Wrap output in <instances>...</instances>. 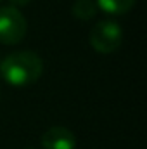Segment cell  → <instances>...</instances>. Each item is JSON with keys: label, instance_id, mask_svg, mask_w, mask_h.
<instances>
[{"label": "cell", "instance_id": "cell-3", "mask_svg": "<svg viewBox=\"0 0 147 149\" xmlns=\"http://www.w3.org/2000/svg\"><path fill=\"white\" fill-rule=\"evenodd\" d=\"M123 42V30L116 21H99L90 31V45L99 54H112Z\"/></svg>", "mask_w": 147, "mask_h": 149}, {"label": "cell", "instance_id": "cell-9", "mask_svg": "<svg viewBox=\"0 0 147 149\" xmlns=\"http://www.w3.org/2000/svg\"><path fill=\"white\" fill-rule=\"evenodd\" d=\"M0 2H2V0H0Z\"/></svg>", "mask_w": 147, "mask_h": 149}, {"label": "cell", "instance_id": "cell-8", "mask_svg": "<svg viewBox=\"0 0 147 149\" xmlns=\"http://www.w3.org/2000/svg\"><path fill=\"white\" fill-rule=\"evenodd\" d=\"M28 149H33V148H28Z\"/></svg>", "mask_w": 147, "mask_h": 149}, {"label": "cell", "instance_id": "cell-2", "mask_svg": "<svg viewBox=\"0 0 147 149\" xmlns=\"http://www.w3.org/2000/svg\"><path fill=\"white\" fill-rule=\"evenodd\" d=\"M28 30L26 17L19 12L17 7L7 5L0 9V43L16 45L19 43Z\"/></svg>", "mask_w": 147, "mask_h": 149}, {"label": "cell", "instance_id": "cell-1", "mask_svg": "<svg viewBox=\"0 0 147 149\" xmlns=\"http://www.w3.org/2000/svg\"><path fill=\"white\" fill-rule=\"evenodd\" d=\"M0 73L12 87H28L43 73V63L37 52L19 50L9 54L0 63Z\"/></svg>", "mask_w": 147, "mask_h": 149}, {"label": "cell", "instance_id": "cell-6", "mask_svg": "<svg viewBox=\"0 0 147 149\" xmlns=\"http://www.w3.org/2000/svg\"><path fill=\"white\" fill-rule=\"evenodd\" d=\"M95 14H97V7L92 0H76L73 3V16L81 21H88Z\"/></svg>", "mask_w": 147, "mask_h": 149}, {"label": "cell", "instance_id": "cell-4", "mask_svg": "<svg viewBox=\"0 0 147 149\" xmlns=\"http://www.w3.org/2000/svg\"><path fill=\"white\" fill-rule=\"evenodd\" d=\"M43 149H76V137L66 127H52L42 135Z\"/></svg>", "mask_w": 147, "mask_h": 149}, {"label": "cell", "instance_id": "cell-5", "mask_svg": "<svg viewBox=\"0 0 147 149\" xmlns=\"http://www.w3.org/2000/svg\"><path fill=\"white\" fill-rule=\"evenodd\" d=\"M135 2L137 0H97V5L104 12L118 16V14H126L135 5Z\"/></svg>", "mask_w": 147, "mask_h": 149}, {"label": "cell", "instance_id": "cell-7", "mask_svg": "<svg viewBox=\"0 0 147 149\" xmlns=\"http://www.w3.org/2000/svg\"><path fill=\"white\" fill-rule=\"evenodd\" d=\"M12 3V7H23V5H28L31 0H9Z\"/></svg>", "mask_w": 147, "mask_h": 149}]
</instances>
